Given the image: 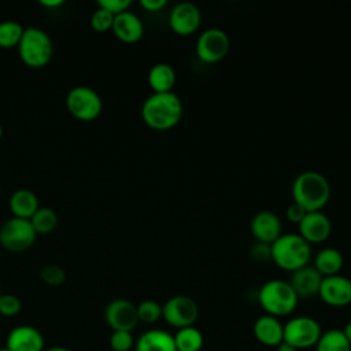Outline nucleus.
<instances>
[{
  "mask_svg": "<svg viewBox=\"0 0 351 351\" xmlns=\"http://www.w3.org/2000/svg\"><path fill=\"white\" fill-rule=\"evenodd\" d=\"M141 118L151 129H171L182 118L181 99L174 92L152 93L141 106Z\"/></svg>",
  "mask_w": 351,
  "mask_h": 351,
  "instance_id": "obj_1",
  "label": "nucleus"
},
{
  "mask_svg": "<svg viewBox=\"0 0 351 351\" xmlns=\"http://www.w3.org/2000/svg\"><path fill=\"white\" fill-rule=\"evenodd\" d=\"M291 193L293 203L306 213L321 211L330 197V185L324 174L307 170L295 177Z\"/></svg>",
  "mask_w": 351,
  "mask_h": 351,
  "instance_id": "obj_2",
  "label": "nucleus"
},
{
  "mask_svg": "<svg viewBox=\"0 0 351 351\" xmlns=\"http://www.w3.org/2000/svg\"><path fill=\"white\" fill-rule=\"evenodd\" d=\"M271 261L285 271H295L310 263L311 245L299 233H282L270 244Z\"/></svg>",
  "mask_w": 351,
  "mask_h": 351,
  "instance_id": "obj_3",
  "label": "nucleus"
},
{
  "mask_svg": "<svg viewBox=\"0 0 351 351\" xmlns=\"http://www.w3.org/2000/svg\"><path fill=\"white\" fill-rule=\"evenodd\" d=\"M258 302L266 314L281 318L295 311L299 298L288 281L273 278L259 288Z\"/></svg>",
  "mask_w": 351,
  "mask_h": 351,
  "instance_id": "obj_4",
  "label": "nucleus"
},
{
  "mask_svg": "<svg viewBox=\"0 0 351 351\" xmlns=\"http://www.w3.org/2000/svg\"><path fill=\"white\" fill-rule=\"evenodd\" d=\"M18 52L22 62L32 69H41L49 63L53 55V44L47 32L40 27H27L23 30L18 44Z\"/></svg>",
  "mask_w": 351,
  "mask_h": 351,
  "instance_id": "obj_5",
  "label": "nucleus"
},
{
  "mask_svg": "<svg viewBox=\"0 0 351 351\" xmlns=\"http://www.w3.org/2000/svg\"><path fill=\"white\" fill-rule=\"evenodd\" d=\"M69 112L78 121L89 122L96 119L103 110L101 97L89 86H74L66 96Z\"/></svg>",
  "mask_w": 351,
  "mask_h": 351,
  "instance_id": "obj_6",
  "label": "nucleus"
},
{
  "mask_svg": "<svg viewBox=\"0 0 351 351\" xmlns=\"http://www.w3.org/2000/svg\"><path fill=\"white\" fill-rule=\"evenodd\" d=\"M322 335V329L317 319L307 315L291 318L284 324V341L299 350L315 347Z\"/></svg>",
  "mask_w": 351,
  "mask_h": 351,
  "instance_id": "obj_7",
  "label": "nucleus"
},
{
  "mask_svg": "<svg viewBox=\"0 0 351 351\" xmlns=\"http://www.w3.org/2000/svg\"><path fill=\"white\" fill-rule=\"evenodd\" d=\"M36 230L30 219L12 217L0 226V244L10 252H23L29 250L36 240Z\"/></svg>",
  "mask_w": 351,
  "mask_h": 351,
  "instance_id": "obj_8",
  "label": "nucleus"
},
{
  "mask_svg": "<svg viewBox=\"0 0 351 351\" xmlns=\"http://www.w3.org/2000/svg\"><path fill=\"white\" fill-rule=\"evenodd\" d=\"M199 317L196 302L186 295L171 296L162 304V318L173 328L192 326Z\"/></svg>",
  "mask_w": 351,
  "mask_h": 351,
  "instance_id": "obj_9",
  "label": "nucleus"
},
{
  "mask_svg": "<svg viewBox=\"0 0 351 351\" xmlns=\"http://www.w3.org/2000/svg\"><path fill=\"white\" fill-rule=\"evenodd\" d=\"M230 41L228 34L218 27L206 29L196 41V56L204 63H217L229 52Z\"/></svg>",
  "mask_w": 351,
  "mask_h": 351,
  "instance_id": "obj_10",
  "label": "nucleus"
},
{
  "mask_svg": "<svg viewBox=\"0 0 351 351\" xmlns=\"http://www.w3.org/2000/svg\"><path fill=\"white\" fill-rule=\"evenodd\" d=\"M104 319L112 330L133 332L138 324L137 307L128 299H114L104 310Z\"/></svg>",
  "mask_w": 351,
  "mask_h": 351,
  "instance_id": "obj_11",
  "label": "nucleus"
},
{
  "mask_svg": "<svg viewBox=\"0 0 351 351\" xmlns=\"http://www.w3.org/2000/svg\"><path fill=\"white\" fill-rule=\"evenodd\" d=\"M202 22V12L196 4L182 1L176 4L169 15V26L178 36H191Z\"/></svg>",
  "mask_w": 351,
  "mask_h": 351,
  "instance_id": "obj_12",
  "label": "nucleus"
},
{
  "mask_svg": "<svg viewBox=\"0 0 351 351\" xmlns=\"http://www.w3.org/2000/svg\"><path fill=\"white\" fill-rule=\"evenodd\" d=\"M318 296L332 307L348 306L351 303V280L341 274L324 277Z\"/></svg>",
  "mask_w": 351,
  "mask_h": 351,
  "instance_id": "obj_13",
  "label": "nucleus"
},
{
  "mask_svg": "<svg viewBox=\"0 0 351 351\" xmlns=\"http://www.w3.org/2000/svg\"><path fill=\"white\" fill-rule=\"evenodd\" d=\"M298 233L313 245L324 243L330 236L332 223L322 211H311L304 214L303 219L298 223Z\"/></svg>",
  "mask_w": 351,
  "mask_h": 351,
  "instance_id": "obj_14",
  "label": "nucleus"
},
{
  "mask_svg": "<svg viewBox=\"0 0 351 351\" xmlns=\"http://www.w3.org/2000/svg\"><path fill=\"white\" fill-rule=\"evenodd\" d=\"M5 347L11 351H44L45 339L37 328L32 325H19L8 332Z\"/></svg>",
  "mask_w": 351,
  "mask_h": 351,
  "instance_id": "obj_15",
  "label": "nucleus"
},
{
  "mask_svg": "<svg viewBox=\"0 0 351 351\" xmlns=\"http://www.w3.org/2000/svg\"><path fill=\"white\" fill-rule=\"evenodd\" d=\"M251 233L256 241L270 245L282 234L281 219L271 211H259L251 219Z\"/></svg>",
  "mask_w": 351,
  "mask_h": 351,
  "instance_id": "obj_16",
  "label": "nucleus"
},
{
  "mask_svg": "<svg viewBox=\"0 0 351 351\" xmlns=\"http://www.w3.org/2000/svg\"><path fill=\"white\" fill-rule=\"evenodd\" d=\"M322 276L315 270L314 266H304L302 269H298L291 273L289 284L298 298H311V296H318L319 287L322 282Z\"/></svg>",
  "mask_w": 351,
  "mask_h": 351,
  "instance_id": "obj_17",
  "label": "nucleus"
},
{
  "mask_svg": "<svg viewBox=\"0 0 351 351\" xmlns=\"http://www.w3.org/2000/svg\"><path fill=\"white\" fill-rule=\"evenodd\" d=\"M252 333L261 344L277 347L284 339V324L277 317L263 314L255 319Z\"/></svg>",
  "mask_w": 351,
  "mask_h": 351,
  "instance_id": "obj_18",
  "label": "nucleus"
},
{
  "mask_svg": "<svg viewBox=\"0 0 351 351\" xmlns=\"http://www.w3.org/2000/svg\"><path fill=\"white\" fill-rule=\"evenodd\" d=\"M118 40L126 44L137 43L144 34V25L141 19L132 11H125L114 16L111 29Z\"/></svg>",
  "mask_w": 351,
  "mask_h": 351,
  "instance_id": "obj_19",
  "label": "nucleus"
},
{
  "mask_svg": "<svg viewBox=\"0 0 351 351\" xmlns=\"http://www.w3.org/2000/svg\"><path fill=\"white\" fill-rule=\"evenodd\" d=\"M134 351H177L174 336L163 329H148L134 343Z\"/></svg>",
  "mask_w": 351,
  "mask_h": 351,
  "instance_id": "obj_20",
  "label": "nucleus"
},
{
  "mask_svg": "<svg viewBox=\"0 0 351 351\" xmlns=\"http://www.w3.org/2000/svg\"><path fill=\"white\" fill-rule=\"evenodd\" d=\"M8 204L14 217L23 219H30L34 215V213L40 208L36 193L25 188L15 191L11 195Z\"/></svg>",
  "mask_w": 351,
  "mask_h": 351,
  "instance_id": "obj_21",
  "label": "nucleus"
},
{
  "mask_svg": "<svg viewBox=\"0 0 351 351\" xmlns=\"http://www.w3.org/2000/svg\"><path fill=\"white\" fill-rule=\"evenodd\" d=\"M176 84V71L169 63H156L148 71V85L154 93L173 92Z\"/></svg>",
  "mask_w": 351,
  "mask_h": 351,
  "instance_id": "obj_22",
  "label": "nucleus"
},
{
  "mask_svg": "<svg viewBox=\"0 0 351 351\" xmlns=\"http://www.w3.org/2000/svg\"><path fill=\"white\" fill-rule=\"evenodd\" d=\"M344 258L341 252L336 248L326 247L317 252L314 256V267L322 277H329L339 274L343 269Z\"/></svg>",
  "mask_w": 351,
  "mask_h": 351,
  "instance_id": "obj_23",
  "label": "nucleus"
},
{
  "mask_svg": "<svg viewBox=\"0 0 351 351\" xmlns=\"http://www.w3.org/2000/svg\"><path fill=\"white\" fill-rule=\"evenodd\" d=\"M174 344L177 351H200L204 344L203 333L192 326L177 329L174 335Z\"/></svg>",
  "mask_w": 351,
  "mask_h": 351,
  "instance_id": "obj_24",
  "label": "nucleus"
},
{
  "mask_svg": "<svg viewBox=\"0 0 351 351\" xmlns=\"http://www.w3.org/2000/svg\"><path fill=\"white\" fill-rule=\"evenodd\" d=\"M315 351H351V343L343 329H328L317 341Z\"/></svg>",
  "mask_w": 351,
  "mask_h": 351,
  "instance_id": "obj_25",
  "label": "nucleus"
},
{
  "mask_svg": "<svg viewBox=\"0 0 351 351\" xmlns=\"http://www.w3.org/2000/svg\"><path fill=\"white\" fill-rule=\"evenodd\" d=\"M30 222L37 234H48L58 225V214L49 207H40L30 218Z\"/></svg>",
  "mask_w": 351,
  "mask_h": 351,
  "instance_id": "obj_26",
  "label": "nucleus"
},
{
  "mask_svg": "<svg viewBox=\"0 0 351 351\" xmlns=\"http://www.w3.org/2000/svg\"><path fill=\"white\" fill-rule=\"evenodd\" d=\"M23 27L16 21H3L0 22V48H14L18 47L22 34Z\"/></svg>",
  "mask_w": 351,
  "mask_h": 351,
  "instance_id": "obj_27",
  "label": "nucleus"
},
{
  "mask_svg": "<svg viewBox=\"0 0 351 351\" xmlns=\"http://www.w3.org/2000/svg\"><path fill=\"white\" fill-rule=\"evenodd\" d=\"M136 307L138 322L155 324L162 318V304H159L156 300L147 299L140 302Z\"/></svg>",
  "mask_w": 351,
  "mask_h": 351,
  "instance_id": "obj_28",
  "label": "nucleus"
},
{
  "mask_svg": "<svg viewBox=\"0 0 351 351\" xmlns=\"http://www.w3.org/2000/svg\"><path fill=\"white\" fill-rule=\"evenodd\" d=\"M134 337L132 332L112 330L110 336V347L112 351H130L134 348Z\"/></svg>",
  "mask_w": 351,
  "mask_h": 351,
  "instance_id": "obj_29",
  "label": "nucleus"
},
{
  "mask_svg": "<svg viewBox=\"0 0 351 351\" xmlns=\"http://www.w3.org/2000/svg\"><path fill=\"white\" fill-rule=\"evenodd\" d=\"M40 278L49 287H59L66 281V271L58 265H45L40 270Z\"/></svg>",
  "mask_w": 351,
  "mask_h": 351,
  "instance_id": "obj_30",
  "label": "nucleus"
},
{
  "mask_svg": "<svg viewBox=\"0 0 351 351\" xmlns=\"http://www.w3.org/2000/svg\"><path fill=\"white\" fill-rule=\"evenodd\" d=\"M112 23H114V15L100 7H97V10H95V12L90 16V26L97 33H104L112 29Z\"/></svg>",
  "mask_w": 351,
  "mask_h": 351,
  "instance_id": "obj_31",
  "label": "nucleus"
},
{
  "mask_svg": "<svg viewBox=\"0 0 351 351\" xmlns=\"http://www.w3.org/2000/svg\"><path fill=\"white\" fill-rule=\"evenodd\" d=\"M22 310V302L18 296L4 293L0 296V314L4 317H15Z\"/></svg>",
  "mask_w": 351,
  "mask_h": 351,
  "instance_id": "obj_32",
  "label": "nucleus"
},
{
  "mask_svg": "<svg viewBox=\"0 0 351 351\" xmlns=\"http://www.w3.org/2000/svg\"><path fill=\"white\" fill-rule=\"evenodd\" d=\"M130 4H132L130 0H99L97 1V5L100 8H104L106 11L111 12L114 16L128 11Z\"/></svg>",
  "mask_w": 351,
  "mask_h": 351,
  "instance_id": "obj_33",
  "label": "nucleus"
},
{
  "mask_svg": "<svg viewBox=\"0 0 351 351\" xmlns=\"http://www.w3.org/2000/svg\"><path fill=\"white\" fill-rule=\"evenodd\" d=\"M250 255L251 258H254L256 262H266V261H271V255H270V245L265 244V243H259L256 241L251 250H250Z\"/></svg>",
  "mask_w": 351,
  "mask_h": 351,
  "instance_id": "obj_34",
  "label": "nucleus"
},
{
  "mask_svg": "<svg viewBox=\"0 0 351 351\" xmlns=\"http://www.w3.org/2000/svg\"><path fill=\"white\" fill-rule=\"evenodd\" d=\"M304 214H306V211H304L299 204H296V203H293V202H292V203L287 207V210H285V217H287V219H288L289 222H292V223H296V225L303 219Z\"/></svg>",
  "mask_w": 351,
  "mask_h": 351,
  "instance_id": "obj_35",
  "label": "nucleus"
},
{
  "mask_svg": "<svg viewBox=\"0 0 351 351\" xmlns=\"http://www.w3.org/2000/svg\"><path fill=\"white\" fill-rule=\"evenodd\" d=\"M167 1L166 0H141L140 1V5L147 10V11H151V12H155V11H160L163 7H166Z\"/></svg>",
  "mask_w": 351,
  "mask_h": 351,
  "instance_id": "obj_36",
  "label": "nucleus"
},
{
  "mask_svg": "<svg viewBox=\"0 0 351 351\" xmlns=\"http://www.w3.org/2000/svg\"><path fill=\"white\" fill-rule=\"evenodd\" d=\"M276 351H298L295 347H292L291 344H288L287 341H281L277 347H276Z\"/></svg>",
  "mask_w": 351,
  "mask_h": 351,
  "instance_id": "obj_37",
  "label": "nucleus"
},
{
  "mask_svg": "<svg viewBox=\"0 0 351 351\" xmlns=\"http://www.w3.org/2000/svg\"><path fill=\"white\" fill-rule=\"evenodd\" d=\"M40 4L44 7H58L63 4L62 0H40Z\"/></svg>",
  "mask_w": 351,
  "mask_h": 351,
  "instance_id": "obj_38",
  "label": "nucleus"
},
{
  "mask_svg": "<svg viewBox=\"0 0 351 351\" xmlns=\"http://www.w3.org/2000/svg\"><path fill=\"white\" fill-rule=\"evenodd\" d=\"M343 332H344V335H346V337L348 339V341L351 343V321H348L347 324H346V326H344V329H343Z\"/></svg>",
  "mask_w": 351,
  "mask_h": 351,
  "instance_id": "obj_39",
  "label": "nucleus"
},
{
  "mask_svg": "<svg viewBox=\"0 0 351 351\" xmlns=\"http://www.w3.org/2000/svg\"><path fill=\"white\" fill-rule=\"evenodd\" d=\"M44 351H71V350H69V348H66V347H63V346H53V347L45 348Z\"/></svg>",
  "mask_w": 351,
  "mask_h": 351,
  "instance_id": "obj_40",
  "label": "nucleus"
},
{
  "mask_svg": "<svg viewBox=\"0 0 351 351\" xmlns=\"http://www.w3.org/2000/svg\"><path fill=\"white\" fill-rule=\"evenodd\" d=\"M0 351H11V350H10V348H7V347L4 346V347H1V348H0Z\"/></svg>",
  "mask_w": 351,
  "mask_h": 351,
  "instance_id": "obj_41",
  "label": "nucleus"
},
{
  "mask_svg": "<svg viewBox=\"0 0 351 351\" xmlns=\"http://www.w3.org/2000/svg\"><path fill=\"white\" fill-rule=\"evenodd\" d=\"M1 137H3V126L0 123V140H1Z\"/></svg>",
  "mask_w": 351,
  "mask_h": 351,
  "instance_id": "obj_42",
  "label": "nucleus"
},
{
  "mask_svg": "<svg viewBox=\"0 0 351 351\" xmlns=\"http://www.w3.org/2000/svg\"><path fill=\"white\" fill-rule=\"evenodd\" d=\"M0 196H1V186H0Z\"/></svg>",
  "mask_w": 351,
  "mask_h": 351,
  "instance_id": "obj_43",
  "label": "nucleus"
},
{
  "mask_svg": "<svg viewBox=\"0 0 351 351\" xmlns=\"http://www.w3.org/2000/svg\"><path fill=\"white\" fill-rule=\"evenodd\" d=\"M0 296H1V293H0Z\"/></svg>",
  "mask_w": 351,
  "mask_h": 351,
  "instance_id": "obj_44",
  "label": "nucleus"
}]
</instances>
